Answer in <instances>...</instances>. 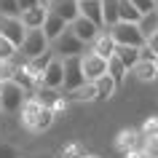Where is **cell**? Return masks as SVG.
<instances>
[{"instance_id":"cell-1","label":"cell","mask_w":158,"mask_h":158,"mask_svg":"<svg viewBox=\"0 0 158 158\" xmlns=\"http://www.w3.org/2000/svg\"><path fill=\"white\" fill-rule=\"evenodd\" d=\"M19 113H22V115H19L22 126H24L27 131H32V134H40V131H46V129H51L54 118H56L54 110L46 107V105H40L35 97H27Z\"/></svg>"},{"instance_id":"cell-2","label":"cell","mask_w":158,"mask_h":158,"mask_svg":"<svg viewBox=\"0 0 158 158\" xmlns=\"http://www.w3.org/2000/svg\"><path fill=\"white\" fill-rule=\"evenodd\" d=\"M27 97H30V94H27L16 81L0 83V110L8 113V115H16L19 110H22V105H24Z\"/></svg>"},{"instance_id":"cell-3","label":"cell","mask_w":158,"mask_h":158,"mask_svg":"<svg viewBox=\"0 0 158 158\" xmlns=\"http://www.w3.org/2000/svg\"><path fill=\"white\" fill-rule=\"evenodd\" d=\"M89 48L83 40H78L73 35V30L67 27L64 32L59 35L56 40L51 43V51H54V56H59V59H73V56H83V51Z\"/></svg>"},{"instance_id":"cell-4","label":"cell","mask_w":158,"mask_h":158,"mask_svg":"<svg viewBox=\"0 0 158 158\" xmlns=\"http://www.w3.org/2000/svg\"><path fill=\"white\" fill-rule=\"evenodd\" d=\"M48 51H51V43L43 35V30H27L24 32V40L19 46V56L22 59H35V56L48 54Z\"/></svg>"},{"instance_id":"cell-5","label":"cell","mask_w":158,"mask_h":158,"mask_svg":"<svg viewBox=\"0 0 158 158\" xmlns=\"http://www.w3.org/2000/svg\"><path fill=\"white\" fill-rule=\"evenodd\" d=\"M110 35H113V40H115V46H134V48H139V46H145V38H142L139 27L131 24V22H118V24L107 27Z\"/></svg>"},{"instance_id":"cell-6","label":"cell","mask_w":158,"mask_h":158,"mask_svg":"<svg viewBox=\"0 0 158 158\" xmlns=\"http://www.w3.org/2000/svg\"><path fill=\"white\" fill-rule=\"evenodd\" d=\"M81 70H83V78L86 81H99L102 75H107V59H102V56H97L94 51H89L86 48L83 51V56H81Z\"/></svg>"},{"instance_id":"cell-7","label":"cell","mask_w":158,"mask_h":158,"mask_svg":"<svg viewBox=\"0 0 158 158\" xmlns=\"http://www.w3.org/2000/svg\"><path fill=\"white\" fill-rule=\"evenodd\" d=\"M40 86H46V89H62L64 86V62L59 56H54L40 73Z\"/></svg>"},{"instance_id":"cell-8","label":"cell","mask_w":158,"mask_h":158,"mask_svg":"<svg viewBox=\"0 0 158 158\" xmlns=\"http://www.w3.org/2000/svg\"><path fill=\"white\" fill-rule=\"evenodd\" d=\"M64 62V91H73L78 89L81 83H86L83 78V70H81V56H73V59H62Z\"/></svg>"},{"instance_id":"cell-9","label":"cell","mask_w":158,"mask_h":158,"mask_svg":"<svg viewBox=\"0 0 158 158\" xmlns=\"http://www.w3.org/2000/svg\"><path fill=\"white\" fill-rule=\"evenodd\" d=\"M46 8H48V14H56L59 19H64L67 24L81 16V11H78V0H48Z\"/></svg>"},{"instance_id":"cell-10","label":"cell","mask_w":158,"mask_h":158,"mask_svg":"<svg viewBox=\"0 0 158 158\" xmlns=\"http://www.w3.org/2000/svg\"><path fill=\"white\" fill-rule=\"evenodd\" d=\"M70 30H73V35L78 38V40H83L86 46H91V40L102 32V27H97L94 22H89L86 16H78L75 22H70Z\"/></svg>"},{"instance_id":"cell-11","label":"cell","mask_w":158,"mask_h":158,"mask_svg":"<svg viewBox=\"0 0 158 158\" xmlns=\"http://www.w3.org/2000/svg\"><path fill=\"white\" fill-rule=\"evenodd\" d=\"M24 27H22V22L19 19H11V16H0V35L3 38H8L14 46H22V40H24Z\"/></svg>"},{"instance_id":"cell-12","label":"cell","mask_w":158,"mask_h":158,"mask_svg":"<svg viewBox=\"0 0 158 158\" xmlns=\"http://www.w3.org/2000/svg\"><path fill=\"white\" fill-rule=\"evenodd\" d=\"M89 51H94V54H97V56H102V59L115 56V40H113L110 30H102V32H99V35H97V38L91 40Z\"/></svg>"},{"instance_id":"cell-13","label":"cell","mask_w":158,"mask_h":158,"mask_svg":"<svg viewBox=\"0 0 158 158\" xmlns=\"http://www.w3.org/2000/svg\"><path fill=\"white\" fill-rule=\"evenodd\" d=\"M46 16H48V8L46 6H35V8H27L19 14V22H22V27L24 30H40L43 22H46Z\"/></svg>"},{"instance_id":"cell-14","label":"cell","mask_w":158,"mask_h":158,"mask_svg":"<svg viewBox=\"0 0 158 158\" xmlns=\"http://www.w3.org/2000/svg\"><path fill=\"white\" fill-rule=\"evenodd\" d=\"M78 11H81V16H86L89 22H94L97 27L105 30V19H102V0H78Z\"/></svg>"},{"instance_id":"cell-15","label":"cell","mask_w":158,"mask_h":158,"mask_svg":"<svg viewBox=\"0 0 158 158\" xmlns=\"http://www.w3.org/2000/svg\"><path fill=\"white\" fill-rule=\"evenodd\" d=\"M67 27H70V24H67L64 19H59L56 14H48V16H46V22H43V27H40V30H43V35L48 38V43H54V40L59 38V35H62V32L67 30Z\"/></svg>"},{"instance_id":"cell-16","label":"cell","mask_w":158,"mask_h":158,"mask_svg":"<svg viewBox=\"0 0 158 158\" xmlns=\"http://www.w3.org/2000/svg\"><path fill=\"white\" fill-rule=\"evenodd\" d=\"M67 99L70 102H99V97H97V86L91 83V81H86V83H81L78 89H73V91H64Z\"/></svg>"},{"instance_id":"cell-17","label":"cell","mask_w":158,"mask_h":158,"mask_svg":"<svg viewBox=\"0 0 158 158\" xmlns=\"http://www.w3.org/2000/svg\"><path fill=\"white\" fill-rule=\"evenodd\" d=\"M115 59L131 73V67L139 62V48H134V46H115Z\"/></svg>"},{"instance_id":"cell-18","label":"cell","mask_w":158,"mask_h":158,"mask_svg":"<svg viewBox=\"0 0 158 158\" xmlns=\"http://www.w3.org/2000/svg\"><path fill=\"white\" fill-rule=\"evenodd\" d=\"M131 75L139 83H153L156 81V62H137L131 67Z\"/></svg>"},{"instance_id":"cell-19","label":"cell","mask_w":158,"mask_h":158,"mask_svg":"<svg viewBox=\"0 0 158 158\" xmlns=\"http://www.w3.org/2000/svg\"><path fill=\"white\" fill-rule=\"evenodd\" d=\"M137 27H139L142 38H145V40H150V38L158 32V14H156V11H150V14H142V19L137 22Z\"/></svg>"},{"instance_id":"cell-20","label":"cell","mask_w":158,"mask_h":158,"mask_svg":"<svg viewBox=\"0 0 158 158\" xmlns=\"http://www.w3.org/2000/svg\"><path fill=\"white\" fill-rule=\"evenodd\" d=\"M139 19H142V14L134 8L131 0H118V22H131V24H137Z\"/></svg>"},{"instance_id":"cell-21","label":"cell","mask_w":158,"mask_h":158,"mask_svg":"<svg viewBox=\"0 0 158 158\" xmlns=\"http://www.w3.org/2000/svg\"><path fill=\"white\" fill-rule=\"evenodd\" d=\"M94 86H97V97H99V102L110 99V97L118 91V83L110 78V75H102L99 81H94Z\"/></svg>"},{"instance_id":"cell-22","label":"cell","mask_w":158,"mask_h":158,"mask_svg":"<svg viewBox=\"0 0 158 158\" xmlns=\"http://www.w3.org/2000/svg\"><path fill=\"white\" fill-rule=\"evenodd\" d=\"M107 75L118 83V89H121V86H123V81H126V75H129V70H126V67L121 64L115 56H110V59H107Z\"/></svg>"},{"instance_id":"cell-23","label":"cell","mask_w":158,"mask_h":158,"mask_svg":"<svg viewBox=\"0 0 158 158\" xmlns=\"http://www.w3.org/2000/svg\"><path fill=\"white\" fill-rule=\"evenodd\" d=\"M102 19H105V30L118 24V0H102Z\"/></svg>"},{"instance_id":"cell-24","label":"cell","mask_w":158,"mask_h":158,"mask_svg":"<svg viewBox=\"0 0 158 158\" xmlns=\"http://www.w3.org/2000/svg\"><path fill=\"white\" fill-rule=\"evenodd\" d=\"M14 73H16L14 59H0V83H8V81H14Z\"/></svg>"},{"instance_id":"cell-25","label":"cell","mask_w":158,"mask_h":158,"mask_svg":"<svg viewBox=\"0 0 158 158\" xmlns=\"http://www.w3.org/2000/svg\"><path fill=\"white\" fill-rule=\"evenodd\" d=\"M19 3L16 0H0V16H11V19H19Z\"/></svg>"},{"instance_id":"cell-26","label":"cell","mask_w":158,"mask_h":158,"mask_svg":"<svg viewBox=\"0 0 158 158\" xmlns=\"http://www.w3.org/2000/svg\"><path fill=\"white\" fill-rule=\"evenodd\" d=\"M16 54H19V48L8 40V38H3V35H0V59H14Z\"/></svg>"},{"instance_id":"cell-27","label":"cell","mask_w":158,"mask_h":158,"mask_svg":"<svg viewBox=\"0 0 158 158\" xmlns=\"http://www.w3.org/2000/svg\"><path fill=\"white\" fill-rule=\"evenodd\" d=\"M142 150H145V156H148V158H158V137H145Z\"/></svg>"},{"instance_id":"cell-28","label":"cell","mask_w":158,"mask_h":158,"mask_svg":"<svg viewBox=\"0 0 158 158\" xmlns=\"http://www.w3.org/2000/svg\"><path fill=\"white\" fill-rule=\"evenodd\" d=\"M139 62H158V54L153 51V46H150V43L139 46Z\"/></svg>"},{"instance_id":"cell-29","label":"cell","mask_w":158,"mask_h":158,"mask_svg":"<svg viewBox=\"0 0 158 158\" xmlns=\"http://www.w3.org/2000/svg\"><path fill=\"white\" fill-rule=\"evenodd\" d=\"M134 3V8L139 11V14H150V11H156L158 6H156V0H131Z\"/></svg>"},{"instance_id":"cell-30","label":"cell","mask_w":158,"mask_h":158,"mask_svg":"<svg viewBox=\"0 0 158 158\" xmlns=\"http://www.w3.org/2000/svg\"><path fill=\"white\" fill-rule=\"evenodd\" d=\"M0 158H22V153L8 142H0Z\"/></svg>"},{"instance_id":"cell-31","label":"cell","mask_w":158,"mask_h":158,"mask_svg":"<svg viewBox=\"0 0 158 158\" xmlns=\"http://www.w3.org/2000/svg\"><path fill=\"white\" fill-rule=\"evenodd\" d=\"M142 134L145 137H158V118H148L145 126H142Z\"/></svg>"},{"instance_id":"cell-32","label":"cell","mask_w":158,"mask_h":158,"mask_svg":"<svg viewBox=\"0 0 158 158\" xmlns=\"http://www.w3.org/2000/svg\"><path fill=\"white\" fill-rule=\"evenodd\" d=\"M19 3V11H27V8H35V6H40L38 0H16Z\"/></svg>"},{"instance_id":"cell-33","label":"cell","mask_w":158,"mask_h":158,"mask_svg":"<svg viewBox=\"0 0 158 158\" xmlns=\"http://www.w3.org/2000/svg\"><path fill=\"white\" fill-rule=\"evenodd\" d=\"M148 43H150V46H153V51H156V54H158V32H156V35H153V38H150V40H148Z\"/></svg>"},{"instance_id":"cell-34","label":"cell","mask_w":158,"mask_h":158,"mask_svg":"<svg viewBox=\"0 0 158 158\" xmlns=\"http://www.w3.org/2000/svg\"><path fill=\"white\" fill-rule=\"evenodd\" d=\"M30 158H56V156H51V153H35V156H30Z\"/></svg>"},{"instance_id":"cell-35","label":"cell","mask_w":158,"mask_h":158,"mask_svg":"<svg viewBox=\"0 0 158 158\" xmlns=\"http://www.w3.org/2000/svg\"><path fill=\"white\" fill-rule=\"evenodd\" d=\"M153 83H158V62H156V81H153Z\"/></svg>"},{"instance_id":"cell-36","label":"cell","mask_w":158,"mask_h":158,"mask_svg":"<svg viewBox=\"0 0 158 158\" xmlns=\"http://www.w3.org/2000/svg\"><path fill=\"white\" fill-rule=\"evenodd\" d=\"M81 158H99V156H86V153H83V156H81Z\"/></svg>"},{"instance_id":"cell-37","label":"cell","mask_w":158,"mask_h":158,"mask_svg":"<svg viewBox=\"0 0 158 158\" xmlns=\"http://www.w3.org/2000/svg\"><path fill=\"white\" fill-rule=\"evenodd\" d=\"M38 3H43V6H46V3H48V0H38Z\"/></svg>"},{"instance_id":"cell-38","label":"cell","mask_w":158,"mask_h":158,"mask_svg":"<svg viewBox=\"0 0 158 158\" xmlns=\"http://www.w3.org/2000/svg\"><path fill=\"white\" fill-rule=\"evenodd\" d=\"M156 6H158V0H156Z\"/></svg>"},{"instance_id":"cell-39","label":"cell","mask_w":158,"mask_h":158,"mask_svg":"<svg viewBox=\"0 0 158 158\" xmlns=\"http://www.w3.org/2000/svg\"><path fill=\"white\" fill-rule=\"evenodd\" d=\"M156 14H158V8H156Z\"/></svg>"},{"instance_id":"cell-40","label":"cell","mask_w":158,"mask_h":158,"mask_svg":"<svg viewBox=\"0 0 158 158\" xmlns=\"http://www.w3.org/2000/svg\"><path fill=\"white\" fill-rule=\"evenodd\" d=\"M0 113H3V110H0Z\"/></svg>"}]
</instances>
